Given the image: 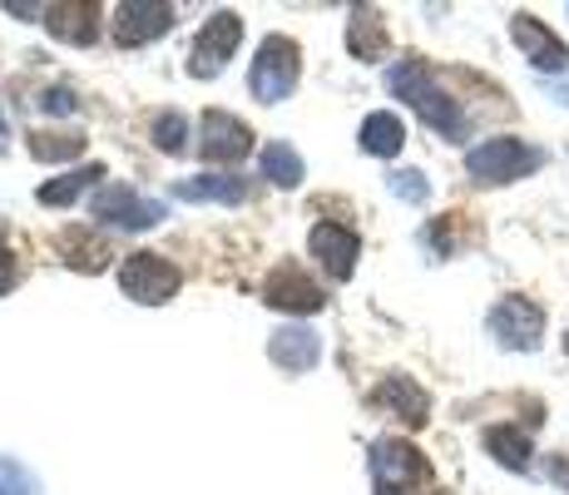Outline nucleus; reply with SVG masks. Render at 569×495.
<instances>
[{
  "label": "nucleus",
  "instance_id": "obj_1",
  "mask_svg": "<svg viewBox=\"0 0 569 495\" xmlns=\"http://www.w3.org/2000/svg\"><path fill=\"white\" fill-rule=\"evenodd\" d=\"M387 85H391V95H397V99H407V105L436 129V135H446V139H461L466 135L461 105H456L446 90H436V80L426 75L421 60H397L387 70Z\"/></svg>",
  "mask_w": 569,
  "mask_h": 495
},
{
  "label": "nucleus",
  "instance_id": "obj_2",
  "mask_svg": "<svg viewBox=\"0 0 569 495\" xmlns=\"http://www.w3.org/2000/svg\"><path fill=\"white\" fill-rule=\"evenodd\" d=\"M545 164V154L535 145H525V139H486V145H476L466 154V174L476 184H510V179H525V174H535Z\"/></svg>",
  "mask_w": 569,
  "mask_h": 495
},
{
  "label": "nucleus",
  "instance_id": "obj_3",
  "mask_svg": "<svg viewBox=\"0 0 569 495\" xmlns=\"http://www.w3.org/2000/svg\"><path fill=\"white\" fill-rule=\"evenodd\" d=\"M298 70H302V50L292 46L288 36H268L258 46V60H253V75H248V85H253V95L262 105H278V99L292 95V85H298Z\"/></svg>",
  "mask_w": 569,
  "mask_h": 495
},
{
  "label": "nucleus",
  "instance_id": "obj_4",
  "mask_svg": "<svg viewBox=\"0 0 569 495\" xmlns=\"http://www.w3.org/2000/svg\"><path fill=\"white\" fill-rule=\"evenodd\" d=\"M179 283V268L159 253H129L124 268H119V293L134 297V303H169Z\"/></svg>",
  "mask_w": 569,
  "mask_h": 495
},
{
  "label": "nucleus",
  "instance_id": "obj_5",
  "mask_svg": "<svg viewBox=\"0 0 569 495\" xmlns=\"http://www.w3.org/2000/svg\"><path fill=\"white\" fill-rule=\"evenodd\" d=\"M238 40H243V20H238L233 10H213V16H208V26L199 30V40H193L189 70L199 75V80H213V75L223 70L228 55L238 50Z\"/></svg>",
  "mask_w": 569,
  "mask_h": 495
},
{
  "label": "nucleus",
  "instance_id": "obj_6",
  "mask_svg": "<svg viewBox=\"0 0 569 495\" xmlns=\"http://www.w3.org/2000/svg\"><path fill=\"white\" fill-rule=\"evenodd\" d=\"M94 218L109 228H154L163 218V204L134 194L129 184H109V189L94 194Z\"/></svg>",
  "mask_w": 569,
  "mask_h": 495
},
{
  "label": "nucleus",
  "instance_id": "obj_7",
  "mask_svg": "<svg viewBox=\"0 0 569 495\" xmlns=\"http://www.w3.org/2000/svg\"><path fill=\"white\" fill-rule=\"evenodd\" d=\"M490 333L506 347L530 352V347H540V337H545V313L530 297H506V303H496V313H490Z\"/></svg>",
  "mask_w": 569,
  "mask_h": 495
},
{
  "label": "nucleus",
  "instance_id": "obj_8",
  "mask_svg": "<svg viewBox=\"0 0 569 495\" xmlns=\"http://www.w3.org/2000/svg\"><path fill=\"white\" fill-rule=\"evenodd\" d=\"M371 471H377L381 491H407L416 481H426V461L421 451L407 442H377L371 446Z\"/></svg>",
  "mask_w": 569,
  "mask_h": 495
},
{
  "label": "nucleus",
  "instance_id": "obj_9",
  "mask_svg": "<svg viewBox=\"0 0 569 495\" xmlns=\"http://www.w3.org/2000/svg\"><path fill=\"white\" fill-rule=\"evenodd\" d=\"M173 26V6H149V0H124L114 6V40L119 46H144Z\"/></svg>",
  "mask_w": 569,
  "mask_h": 495
},
{
  "label": "nucleus",
  "instance_id": "obj_10",
  "mask_svg": "<svg viewBox=\"0 0 569 495\" xmlns=\"http://www.w3.org/2000/svg\"><path fill=\"white\" fill-rule=\"evenodd\" d=\"M203 159H213V164H238L248 149H253V135H248V125L243 119H233V115H223V109H208L203 115Z\"/></svg>",
  "mask_w": 569,
  "mask_h": 495
},
{
  "label": "nucleus",
  "instance_id": "obj_11",
  "mask_svg": "<svg viewBox=\"0 0 569 495\" xmlns=\"http://www.w3.org/2000/svg\"><path fill=\"white\" fill-rule=\"evenodd\" d=\"M510 36H516V46L525 50V60H530L535 70H555V75L569 70V50L535 16H516V20H510Z\"/></svg>",
  "mask_w": 569,
  "mask_h": 495
},
{
  "label": "nucleus",
  "instance_id": "obj_12",
  "mask_svg": "<svg viewBox=\"0 0 569 495\" xmlns=\"http://www.w3.org/2000/svg\"><path fill=\"white\" fill-rule=\"evenodd\" d=\"M308 244H312V258L322 263L332 278H352V268H357V234H352V228H342V224H317Z\"/></svg>",
  "mask_w": 569,
  "mask_h": 495
},
{
  "label": "nucleus",
  "instance_id": "obj_13",
  "mask_svg": "<svg viewBox=\"0 0 569 495\" xmlns=\"http://www.w3.org/2000/svg\"><path fill=\"white\" fill-rule=\"evenodd\" d=\"M268 357L278 362L282 372H308V367H317V357H322V343H317V333H308V327H278V333L268 337Z\"/></svg>",
  "mask_w": 569,
  "mask_h": 495
},
{
  "label": "nucleus",
  "instance_id": "obj_14",
  "mask_svg": "<svg viewBox=\"0 0 569 495\" xmlns=\"http://www.w3.org/2000/svg\"><path fill=\"white\" fill-rule=\"evenodd\" d=\"M262 293H268V307H288V313H317V307H322V293H317L312 283L302 278V268H292V263L272 273Z\"/></svg>",
  "mask_w": 569,
  "mask_h": 495
},
{
  "label": "nucleus",
  "instance_id": "obj_15",
  "mask_svg": "<svg viewBox=\"0 0 569 495\" xmlns=\"http://www.w3.org/2000/svg\"><path fill=\"white\" fill-rule=\"evenodd\" d=\"M347 50H352L357 60H381V55H387V20L371 6H357L352 20H347Z\"/></svg>",
  "mask_w": 569,
  "mask_h": 495
},
{
  "label": "nucleus",
  "instance_id": "obj_16",
  "mask_svg": "<svg viewBox=\"0 0 569 495\" xmlns=\"http://www.w3.org/2000/svg\"><path fill=\"white\" fill-rule=\"evenodd\" d=\"M173 194L189 198V204H243L248 184L243 179H228V174H203V179H179Z\"/></svg>",
  "mask_w": 569,
  "mask_h": 495
},
{
  "label": "nucleus",
  "instance_id": "obj_17",
  "mask_svg": "<svg viewBox=\"0 0 569 495\" xmlns=\"http://www.w3.org/2000/svg\"><path fill=\"white\" fill-rule=\"evenodd\" d=\"M377 402L391 406V412H397L401 422H411V426L426 422V392L416 387L411 377H387V382L377 387Z\"/></svg>",
  "mask_w": 569,
  "mask_h": 495
},
{
  "label": "nucleus",
  "instance_id": "obj_18",
  "mask_svg": "<svg viewBox=\"0 0 569 495\" xmlns=\"http://www.w3.org/2000/svg\"><path fill=\"white\" fill-rule=\"evenodd\" d=\"M401 145H407V129H401V119L397 115H367V125H362V149L367 154H377V159H391V154H401Z\"/></svg>",
  "mask_w": 569,
  "mask_h": 495
},
{
  "label": "nucleus",
  "instance_id": "obj_19",
  "mask_svg": "<svg viewBox=\"0 0 569 495\" xmlns=\"http://www.w3.org/2000/svg\"><path fill=\"white\" fill-rule=\"evenodd\" d=\"M50 30L60 40H74V46H90L94 36H100V26H94V6H50Z\"/></svg>",
  "mask_w": 569,
  "mask_h": 495
},
{
  "label": "nucleus",
  "instance_id": "obj_20",
  "mask_svg": "<svg viewBox=\"0 0 569 495\" xmlns=\"http://www.w3.org/2000/svg\"><path fill=\"white\" fill-rule=\"evenodd\" d=\"M94 179H104V169H100V164H84V169H70V174H60V179L40 184V204H46V208L74 204V198H80L84 189H90Z\"/></svg>",
  "mask_w": 569,
  "mask_h": 495
},
{
  "label": "nucleus",
  "instance_id": "obj_21",
  "mask_svg": "<svg viewBox=\"0 0 569 495\" xmlns=\"http://www.w3.org/2000/svg\"><path fill=\"white\" fill-rule=\"evenodd\" d=\"M262 174H268L278 189H298V184H302V159H298V149H292L288 139H272V145L262 149Z\"/></svg>",
  "mask_w": 569,
  "mask_h": 495
},
{
  "label": "nucleus",
  "instance_id": "obj_22",
  "mask_svg": "<svg viewBox=\"0 0 569 495\" xmlns=\"http://www.w3.org/2000/svg\"><path fill=\"white\" fill-rule=\"evenodd\" d=\"M486 451L510 471H525L530 466V436L516 432V426H490L486 432Z\"/></svg>",
  "mask_w": 569,
  "mask_h": 495
},
{
  "label": "nucleus",
  "instance_id": "obj_23",
  "mask_svg": "<svg viewBox=\"0 0 569 495\" xmlns=\"http://www.w3.org/2000/svg\"><path fill=\"white\" fill-rule=\"evenodd\" d=\"M80 149H84L80 135H30V159H40V164L74 159Z\"/></svg>",
  "mask_w": 569,
  "mask_h": 495
},
{
  "label": "nucleus",
  "instance_id": "obj_24",
  "mask_svg": "<svg viewBox=\"0 0 569 495\" xmlns=\"http://www.w3.org/2000/svg\"><path fill=\"white\" fill-rule=\"evenodd\" d=\"M149 135H154V145H159L163 154H179L183 145H189V119H183L179 109H163Z\"/></svg>",
  "mask_w": 569,
  "mask_h": 495
},
{
  "label": "nucleus",
  "instance_id": "obj_25",
  "mask_svg": "<svg viewBox=\"0 0 569 495\" xmlns=\"http://www.w3.org/2000/svg\"><path fill=\"white\" fill-rule=\"evenodd\" d=\"M0 495H40V481L16 456H0Z\"/></svg>",
  "mask_w": 569,
  "mask_h": 495
},
{
  "label": "nucleus",
  "instance_id": "obj_26",
  "mask_svg": "<svg viewBox=\"0 0 569 495\" xmlns=\"http://www.w3.org/2000/svg\"><path fill=\"white\" fill-rule=\"evenodd\" d=\"M391 194H397V198H407V204H426V194H431V184H426L416 169H401V174H391Z\"/></svg>",
  "mask_w": 569,
  "mask_h": 495
},
{
  "label": "nucleus",
  "instance_id": "obj_27",
  "mask_svg": "<svg viewBox=\"0 0 569 495\" xmlns=\"http://www.w3.org/2000/svg\"><path fill=\"white\" fill-rule=\"evenodd\" d=\"M40 109H46V115H70L74 95L70 90H46V95H40Z\"/></svg>",
  "mask_w": 569,
  "mask_h": 495
},
{
  "label": "nucleus",
  "instance_id": "obj_28",
  "mask_svg": "<svg viewBox=\"0 0 569 495\" xmlns=\"http://www.w3.org/2000/svg\"><path fill=\"white\" fill-rule=\"evenodd\" d=\"M16 278H20V263L10 258V248H6V244H0V293L16 288Z\"/></svg>",
  "mask_w": 569,
  "mask_h": 495
},
{
  "label": "nucleus",
  "instance_id": "obj_29",
  "mask_svg": "<svg viewBox=\"0 0 569 495\" xmlns=\"http://www.w3.org/2000/svg\"><path fill=\"white\" fill-rule=\"evenodd\" d=\"M0 145H6V115H0Z\"/></svg>",
  "mask_w": 569,
  "mask_h": 495
},
{
  "label": "nucleus",
  "instance_id": "obj_30",
  "mask_svg": "<svg viewBox=\"0 0 569 495\" xmlns=\"http://www.w3.org/2000/svg\"><path fill=\"white\" fill-rule=\"evenodd\" d=\"M381 495H411V491H381Z\"/></svg>",
  "mask_w": 569,
  "mask_h": 495
},
{
  "label": "nucleus",
  "instance_id": "obj_31",
  "mask_svg": "<svg viewBox=\"0 0 569 495\" xmlns=\"http://www.w3.org/2000/svg\"><path fill=\"white\" fill-rule=\"evenodd\" d=\"M565 352H569V337H565Z\"/></svg>",
  "mask_w": 569,
  "mask_h": 495
}]
</instances>
